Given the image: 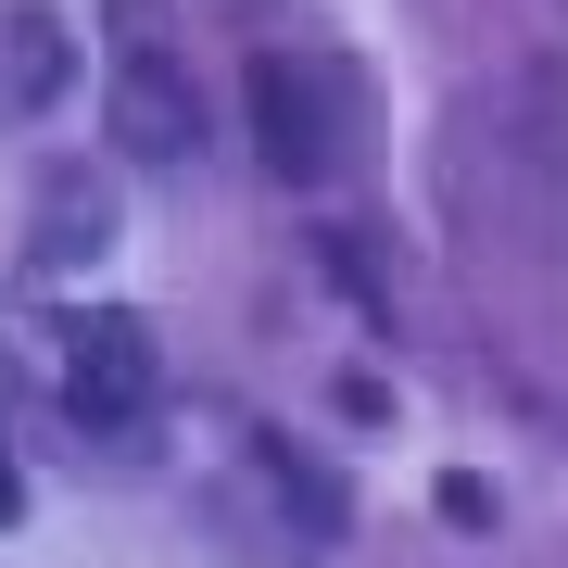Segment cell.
<instances>
[{
  "instance_id": "cell-1",
  "label": "cell",
  "mask_w": 568,
  "mask_h": 568,
  "mask_svg": "<svg viewBox=\"0 0 568 568\" xmlns=\"http://www.w3.org/2000/svg\"><path fill=\"white\" fill-rule=\"evenodd\" d=\"M102 126H114L126 164H190L203 152V89H190V63L164 51V26L140 13V0H126V26L102 51Z\"/></svg>"
},
{
  "instance_id": "cell-2",
  "label": "cell",
  "mask_w": 568,
  "mask_h": 568,
  "mask_svg": "<svg viewBox=\"0 0 568 568\" xmlns=\"http://www.w3.org/2000/svg\"><path fill=\"white\" fill-rule=\"evenodd\" d=\"M63 405H77L89 429H140V417L164 405V342H152V316L102 304V316L63 328Z\"/></svg>"
},
{
  "instance_id": "cell-3",
  "label": "cell",
  "mask_w": 568,
  "mask_h": 568,
  "mask_svg": "<svg viewBox=\"0 0 568 568\" xmlns=\"http://www.w3.org/2000/svg\"><path fill=\"white\" fill-rule=\"evenodd\" d=\"M241 89H253V152H265V178H291V190L328 178V152H342V114H328L342 77H328L316 51H253Z\"/></svg>"
},
{
  "instance_id": "cell-4",
  "label": "cell",
  "mask_w": 568,
  "mask_h": 568,
  "mask_svg": "<svg viewBox=\"0 0 568 568\" xmlns=\"http://www.w3.org/2000/svg\"><path fill=\"white\" fill-rule=\"evenodd\" d=\"M102 241H114V203H102L89 178H51V190H39V241H26V253H39V265H77V253H102Z\"/></svg>"
},
{
  "instance_id": "cell-5",
  "label": "cell",
  "mask_w": 568,
  "mask_h": 568,
  "mask_svg": "<svg viewBox=\"0 0 568 568\" xmlns=\"http://www.w3.org/2000/svg\"><path fill=\"white\" fill-rule=\"evenodd\" d=\"M51 77H63V26L51 13H13V102H39Z\"/></svg>"
},
{
  "instance_id": "cell-6",
  "label": "cell",
  "mask_w": 568,
  "mask_h": 568,
  "mask_svg": "<svg viewBox=\"0 0 568 568\" xmlns=\"http://www.w3.org/2000/svg\"><path fill=\"white\" fill-rule=\"evenodd\" d=\"M13 506H26V480H13V455H0V518H13Z\"/></svg>"
}]
</instances>
